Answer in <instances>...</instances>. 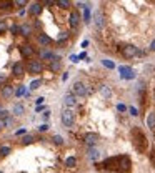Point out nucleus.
<instances>
[{"mask_svg":"<svg viewBox=\"0 0 155 173\" xmlns=\"http://www.w3.org/2000/svg\"><path fill=\"white\" fill-rule=\"evenodd\" d=\"M25 90H27V88H25L23 85H20L19 88H17V90H15V97H22V95L25 93Z\"/></svg>","mask_w":155,"mask_h":173,"instance_id":"2f4dec72","label":"nucleus"},{"mask_svg":"<svg viewBox=\"0 0 155 173\" xmlns=\"http://www.w3.org/2000/svg\"><path fill=\"white\" fill-rule=\"evenodd\" d=\"M7 118H10V112L8 110H0V122H5Z\"/></svg>","mask_w":155,"mask_h":173,"instance_id":"bb28decb","label":"nucleus"},{"mask_svg":"<svg viewBox=\"0 0 155 173\" xmlns=\"http://www.w3.org/2000/svg\"><path fill=\"white\" fill-rule=\"evenodd\" d=\"M19 32H20V27H19V25H12V27H10V33L17 35Z\"/></svg>","mask_w":155,"mask_h":173,"instance_id":"f704fd0d","label":"nucleus"},{"mask_svg":"<svg viewBox=\"0 0 155 173\" xmlns=\"http://www.w3.org/2000/svg\"><path fill=\"white\" fill-rule=\"evenodd\" d=\"M37 42L40 43V47H50L54 43V40L48 37L47 33H39V37H37Z\"/></svg>","mask_w":155,"mask_h":173,"instance_id":"6e6552de","label":"nucleus"},{"mask_svg":"<svg viewBox=\"0 0 155 173\" xmlns=\"http://www.w3.org/2000/svg\"><path fill=\"white\" fill-rule=\"evenodd\" d=\"M52 140H54V143H55V145H62V143H63V138H62L60 135H55V137H54Z\"/></svg>","mask_w":155,"mask_h":173,"instance_id":"473e14b6","label":"nucleus"},{"mask_svg":"<svg viewBox=\"0 0 155 173\" xmlns=\"http://www.w3.org/2000/svg\"><path fill=\"white\" fill-rule=\"evenodd\" d=\"M20 53L23 55V57L30 58V57H34L35 55V50L32 48V45H20Z\"/></svg>","mask_w":155,"mask_h":173,"instance_id":"2eb2a0df","label":"nucleus"},{"mask_svg":"<svg viewBox=\"0 0 155 173\" xmlns=\"http://www.w3.org/2000/svg\"><path fill=\"white\" fill-rule=\"evenodd\" d=\"M43 100H45V98H42V97H40V98H37V103H39V106H40V103H43Z\"/></svg>","mask_w":155,"mask_h":173,"instance_id":"c03bdc74","label":"nucleus"},{"mask_svg":"<svg viewBox=\"0 0 155 173\" xmlns=\"http://www.w3.org/2000/svg\"><path fill=\"white\" fill-rule=\"evenodd\" d=\"M2 128H3V122H0V130H2Z\"/></svg>","mask_w":155,"mask_h":173,"instance_id":"a18cd8bd","label":"nucleus"},{"mask_svg":"<svg viewBox=\"0 0 155 173\" xmlns=\"http://www.w3.org/2000/svg\"><path fill=\"white\" fill-rule=\"evenodd\" d=\"M83 141H85V145L94 146V145H97V141H99V135H97V133H87V135L83 137Z\"/></svg>","mask_w":155,"mask_h":173,"instance_id":"9d476101","label":"nucleus"},{"mask_svg":"<svg viewBox=\"0 0 155 173\" xmlns=\"http://www.w3.org/2000/svg\"><path fill=\"white\" fill-rule=\"evenodd\" d=\"M77 165V160H75V157H68L67 160H65V166H68V168H72V166Z\"/></svg>","mask_w":155,"mask_h":173,"instance_id":"a878e982","label":"nucleus"},{"mask_svg":"<svg viewBox=\"0 0 155 173\" xmlns=\"http://www.w3.org/2000/svg\"><path fill=\"white\" fill-rule=\"evenodd\" d=\"M99 157H100L99 150H95V148H90V150H88V158L90 160H97Z\"/></svg>","mask_w":155,"mask_h":173,"instance_id":"5701e85b","label":"nucleus"},{"mask_svg":"<svg viewBox=\"0 0 155 173\" xmlns=\"http://www.w3.org/2000/svg\"><path fill=\"white\" fill-rule=\"evenodd\" d=\"M55 3L60 7V8H68V7H70V2H68V0H59V2H55Z\"/></svg>","mask_w":155,"mask_h":173,"instance_id":"c85d7f7f","label":"nucleus"},{"mask_svg":"<svg viewBox=\"0 0 155 173\" xmlns=\"http://www.w3.org/2000/svg\"><path fill=\"white\" fill-rule=\"evenodd\" d=\"M130 168H132L130 158H128L127 155H122L120 163H118V168H117V173H130Z\"/></svg>","mask_w":155,"mask_h":173,"instance_id":"20e7f679","label":"nucleus"},{"mask_svg":"<svg viewBox=\"0 0 155 173\" xmlns=\"http://www.w3.org/2000/svg\"><path fill=\"white\" fill-rule=\"evenodd\" d=\"M68 23H70V27H72L74 30L79 27V23H80V15H79V12H72V13H70V17H68Z\"/></svg>","mask_w":155,"mask_h":173,"instance_id":"f8f14e48","label":"nucleus"},{"mask_svg":"<svg viewBox=\"0 0 155 173\" xmlns=\"http://www.w3.org/2000/svg\"><path fill=\"white\" fill-rule=\"evenodd\" d=\"M118 72H120L122 78H127V80H130V78H134V77H135L134 70H132L130 67H120V68H118Z\"/></svg>","mask_w":155,"mask_h":173,"instance_id":"9b49d317","label":"nucleus"},{"mask_svg":"<svg viewBox=\"0 0 155 173\" xmlns=\"http://www.w3.org/2000/svg\"><path fill=\"white\" fill-rule=\"evenodd\" d=\"M100 92L105 98H110V97H112V90H110V86H107V85H100Z\"/></svg>","mask_w":155,"mask_h":173,"instance_id":"412c9836","label":"nucleus"},{"mask_svg":"<svg viewBox=\"0 0 155 173\" xmlns=\"http://www.w3.org/2000/svg\"><path fill=\"white\" fill-rule=\"evenodd\" d=\"M120 53L125 57V58H134V57H137V55H140V50H138L135 45L127 43V45H122L120 47Z\"/></svg>","mask_w":155,"mask_h":173,"instance_id":"f03ea898","label":"nucleus"},{"mask_svg":"<svg viewBox=\"0 0 155 173\" xmlns=\"http://www.w3.org/2000/svg\"><path fill=\"white\" fill-rule=\"evenodd\" d=\"M34 137L32 135H25V137H22V145H30V143H34Z\"/></svg>","mask_w":155,"mask_h":173,"instance_id":"b1692460","label":"nucleus"},{"mask_svg":"<svg viewBox=\"0 0 155 173\" xmlns=\"http://www.w3.org/2000/svg\"><path fill=\"white\" fill-rule=\"evenodd\" d=\"M103 65H105V67H108V68H114V63H112L110 60H103Z\"/></svg>","mask_w":155,"mask_h":173,"instance_id":"58836bf2","label":"nucleus"},{"mask_svg":"<svg viewBox=\"0 0 155 173\" xmlns=\"http://www.w3.org/2000/svg\"><path fill=\"white\" fill-rule=\"evenodd\" d=\"M5 30H7V23L2 20V22H0V32H5Z\"/></svg>","mask_w":155,"mask_h":173,"instance_id":"4c0bfd02","label":"nucleus"},{"mask_svg":"<svg viewBox=\"0 0 155 173\" xmlns=\"http://www.w3.org/2000/svg\"><path fill=\"white\" fill-rule=\"evenodd\" d=\"M154 100H155V92H154Z\"/></svg>","mask_w":155,"mask_h":173,"instance_id":"49530a36","label":"nucleus"},{"mask_svg":"<svg viewBox=\"0 0 155 173\" xmlns=\"http://www.w3.org/2000/svg\"><path fill=\"white\" fill-rule=\"evenodd\" d=\"M128 112H130V115H134V117H135V115H138V113H137V110H135L134 106H130V108H128Z\"/></svg>","mask_w":155,"mask_h":173,"instance_id":"79ce46f5","label":"nucleus"},{"mask_svg":"<svg viewBox=\"0 0 155 173\" xmlns=\"http://www.w3.org/2000/svg\"><path fill=\"white\" fill-rule=\"evenodd\" d=\"M0 173H3V172H0Z\"/></svg>","mask_w":155,"mask_h":173,"instance_id":"09e8293b","label":"nucleus"},{"mask_svg":"<svg viewBox=\"0 0 155 173\" xmlns=\"http://www.w3.org/2000/svg\"><path fill=\"white\" fill-rule=\"evenodd\" d=\"M60 68H62L60 57H57V55H54V58H52V62H50V70H52V72H59Z\"/></svg>","mask_w":155,"mask_h":173,"instance_id":"dca6fc26","label":"nucleus"},{"mask_svg":"<svg viewBox=\"0 0 155 173\" xmlns=\"http://www.w3.org/2000/svg\"><path fill=\"white\" fill-rule=\"evenodd\" d=\"M12 7H14V2H0V8L2 10H8Z\"/></svg>","mask_w":155,"mask_h":173,"instance_id":"cd10ccee","label":"nucleus"},{"mask_svg":"<svg viewBox=\"0 0 155 173\" xmlns=\"http://www.w3.org/2000/svg\"><path fill=\"white\" fill-rule=\"evenodd\" d=\"M117 108H118V112H125V110H127V106L122 105V103H118V105H117Z\"/></svg>","mask_w":155,"mask_h":173,"instance_id":"ea45409f","label":"nucleus"},{"mask_svg":"<svg viewBox=\"0 0 155 173\" xmlns=\"http://www.w3.org/2000/svg\"><path fill=\"white\" fill-rule=\"evenodd\" d=\"M68 35H70L68 32H62L60 35H59V38H57V43H59V45H63V43H65V40L68 38Z\"/></svg>","mask_w":155,"mask_h":173,"instance_id":"4be33fe9","label":"nucleus"},{"mask_svg":"<svg viewBox=\"0 0 155 173\" xmlns=\"http://www.w3.org/2000/svg\"><path fill=\"white\" fill-rule=\"evenodd\" d=\"M94 22H95V27H97V28H102L103 23H105V22H103V15H102L100 12H95L94 13Z\"/></svg>","mask_w":155,"mask_h":173,"instance_id":"f3484780","label":"nucleus"},{"mask_svg":"<svg viewBox=\"0 0 155 173\" xmlns=\"http://www.w3.org/2000/svg\"><path fill=\"white\" fill-rule=\"evenodd\" d=\"M150 52H155V40L150 43Z\"/></svg>","mask_w":155,"mask_h":173,"instance_id":"37998d69","label":"nucleus"},{"mask_svg":"<svg viewBox=\"0 0 155 173\" xmlns=\"http://www.w3.org/2000/svg\"><path fill=\"white\" fill-rule=\"evenodd\" d=\"M12 73L17 75V77H22V75L25 73V67H23V63H22V62L14 63V67H12Z\"/></svg>","mask_w":155,"mask_h":173,"instance_id":"ddd939ff","label":"nucleus"},{"mask_svg":"<svg viewBox=\"0 0 155 173\" xmlns=\"http://www.w3.org/2000/svg\"><path fill=\"white\" fill-rule=\"evenodd\" d=\"M3 126H14V118H12V117L7 118L5 122H3Z\"/></svg>","mask_w":155,"mask_h":173,"instance_id":"c9c22d12","label":"nucleus"},{"mask_svg":"<svg viewBox=\"0 0 155 173\" xmlns=\"http://www.w3.org/2000/svg\"><path fill=\"white\" fill-rule=\"evenodd\" d=\"M27 2H23V0H14V7H22V5H25Z\"/></svg>","mask_w":155,"mask_h":173,"instance_id":"e433bc0d","label":"nucleus"},{"mask_svg":"<svg viewBox=\"0 0 155 173\" xmlns=\"http://www.w3.org/2000/svg\"><path fill=\"white\" fill-rule=\"evenodd\" d=\"M118 163H120V157H110V158L103 160L102 166L105 170H117L118 168Z\"/></svg>","mask_w":155,"mask_h":173,"instance_id":"0eeeda50","label":"nucleus"},{"mask_svg":"<svg viewBox=\"0 0 155 173\" xmlns=\"http://www.w3.org/2000/svg\"><path fill=\"white\" fill-rule=\"evenodd\" d=\"M63 103H65V106H77V97L74 93H67L63 97Z\"/></svg>","mask_w":155,"mask_h":173,"instance_id":"4468645a","label":"nucleus"},{"mask_svg":"<svg viewBox=\"0 0 155 173\" xmlns=\"http://www.w3.org/2000/svg\"><path fill=\"white\" fill-rule=\"evenodd\" d=\"M0 110H3V108H2V106H0Z\"/></svg>","mask_w":155,"mask_h":173,"instance_id":"de8ad7c7","label":"nucleus"},{"mask_svg":"<svg viewBox=\"0 0 155 173\" xmlns=\"http://www.w3.org/2000/svg\"><path fill=\"white\" fill-rule=\"evenodd\" d=\"M72 93H74L75 97H87L88 95V88L85 83H82V82H75L74 85H72Z\"/></svg>","mask_w":155,"mask_h":173,"instance_id":"7ed1b4c3","label":"nucleus"},{"mask_svg":"<svg viewBox=\"0 0 155 173\" xmlns=\"http://www.w3.org/2000/svg\"><path fill=\"white\" fill-rule=\"evenodd\" d=\"M147 126L152 132H155V112H150L147 115Z\"/></svg>","mask_w":155,"mask_h":173,"instance_id":"a211bd4d","label":"nucleus"},{"mask_svg":"<svg viewBox=\"0 0 155 173\" xmlns=\"http://www.w3.org/2000/svg\"><path fill=\"white\" fill-rule=\"evenodd\" d=\"M23 112H25L23 105H20V103H15V105H14V115H17V117H22V115H23Z\"/></svg>","mask_w":155,"mask_h":173,"instance_id":"aec40b11","label":"nucleus"},{"mask_svg":"<svg viewBox=\"0 0 155 173\" xmlns=\"http://www.w3.org/2000/svg\"><path fill=\"white\" fill-rule=\"evenodd\" d=\"M40 12H42V5H40V3H34V5L28 8V13H30L32 17H37V15H40Z\"/></svg>","mask_w":155,"mask_h":173,"instance_id":"6ab92c4d","label":"nucleus"},{"mask_svg":"<svg viewBox=\"0 0 155 173\" xmlns=\"http://www.w3.org/2000/svg\"><path fill=\"white\" fill-rule=\"evenodd\" d=\"M62 123L65 126H74V123H75V113L72 112V110H63L62 112Z\"/></svg>","mask_w":155,"mask_h":173,"instance_id":"39448f33","label":"nucleus"},{"mask_svg":"<svg viewBox=\"0 0 155 173\" xmlns=\"http://www.w3.org/2000/svg\"><path fill=\"white\" fill-rule=\"evenodd\" d=\"M12 152V150H10V146H0V155H2V157H7L8 153Z\"/></svg>","mask_w":155,"mask_h":173,"instance_id":"c756f323","label":"nucleus"},{"mask_svg":"<svg viewBox=\"0 0 155 173\" xmlns=\"http://www.w3.org/2000/svg\"><path fill=\"white\" fill-rule=\"evenodd\" d=\"M27 70H28V73H32V75H40L42 70H43V65H42V62H39V60H32V62L27 63Z\"/></svg>","mask_w":155,"mask_h":173,"instance_id":"423d86ee","label":"nucleus"},{"mask_svg":"<svg viewBox=\"0 0 155 173\" xmlns=\"http://www.w3.org/2000/svg\"><path fill=\"white\" fill-rule=\"evenodd\" d=\"M39 86H40V80H39V78H37V80H34V82L30 83V88H32V90H35V88H39Z\"/></svg>","mask_w":155,"mask_h":173,"instance_id":"72a5a7b5","label":"nucleus"},{"mask_svg":"<svg viewBox=\"0 0 155 173\" xmlns=\"http://www.w3.org/2000/svg\"><path fill=\"white\" fill-rule=\"evenodd\" d=\"M132 138H134V145H135V148H137L138 152H140V153L147 152L148 141H147V137L143 135V132H142V130L134 128V130H132Z\"/></svg>","mask_w":155,"mask_h":173,"instance_id":"f257e3e1","label":"nucleus"},{"mask_svg":"<svg viewBox=\"0 0 155 173\" xmlns=\"http://www.w3.org/2000/svg\"><path fill=\"white\" fill-rule=\"evenodd\" d=\"M40 57H42V58H47V60H50V62H52V58H54V55H52L50 52H47V50H43V52H40Z\"/></svg>","mask_w":155,"mask_h":173,"instance_id":"7c9ffc66","label":"nucleus"},{"mask_svg":"<svg viewBox=\"0 0 155 173\" xmlns=\"http://www.w3.org/2000/svg\"><path fill=\"white\" fill-rule=\"evenodd\" d=\"M14 95H15L14 85H3V86H2V98L8 100L10 97H14Z\"/></svg>","mask_w":155,"mask_h":173,"instance_id":"1a4fd4ad","label":"nucleus"},{"mask_svg":"<svg viewBox=\"0 0 155 173\" xmlns=\"http://www.w3.org/2000/svg\"><path fill=\"white\" fill-rule=\"evenodd\" d=\"M48 130V125H40L39 126V132H47Z\"/></svg>","mask_w":155,"mask_h":173,"instance_id":"a19ab883","label":"nucleus"},{"mask_svg":"<svg viewBox=\"0 0 155 173\" xmlns=\"http://www.w3.org/2000/svg\"><path fill=\"white\" fill-rule=\"evenodd\" d=\"M30 32H32V28H30L28 25H20V33L23 35V37H28Z\"/></svg>","mask_w":155,"mask_h":173,"instance_id":"393cba45","label":"nucleus"}]
</instances>
